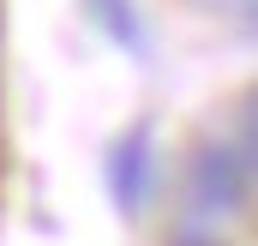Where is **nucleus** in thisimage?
Returning a JSON list of instances; mask_svg holds the SVG:
<instances>
[{
    "mask_svg": "<svg viewBox=\"0 0 258 246\" xmlns=\"http://www.w3.org/2000/svg\"><path fill=\"white\" fill-rule=\"evenodd\" d=\"M198 6H210L216 18H234V24H252V12H258V0H198Z\"/></svg>",
    "mask_w": 258,
    "mask_h": 246,
    "instance_id": "obj_4",
    "label": "nucleus"
},
{
    "mask_svg": "<svg viewBox=\"0 0 258 246\" xmlns=\"http://www.w3.org/2000/svg\"><path fill=\"white\" fill-rule=\"evenodd\" d=\"M150 174H156V162H150V126H132L126 138L114 144V162H108L114 204H120L126 216L144 210V198H150Z\"/></svg>",
    "mask_w": 258,
    "mask_h": 246,
    "instance_id": "obj_2",
    "label": "nucleus"
},
{
    "mask_svg": "<svg viewBox=\"0 0 258 246\" xmlns=\"http://www.w3.org/2000/svg\"><path fill=\"white\" fill-rule=\"evenodd\" d=\"M168 246H228V234H222L216 222H204V216H192V210H186V216L174 222Z\"/></svg>",
    "mask_w": 258,
    "mask_h": 246,
    "instance_id": "obj_3",
    "label": "nucleus"
},
{
    "mask_svg": "<svg viewBox=\"0 0 258 246\" xmlns=\"http://www.w3.org/2000/svg\"><path fill=\"white\" fill-rule=\"evenodd\" d=\"M192 216L228 228V222H246L252 216V96L240 102L234 132L228 138H210L192 156Z\"/></svg>",
    "mask_w": 258,
    "mask_h": 246,
    "instance_id": "obj_1",
    "label": "nucleus"
}]
</instances>
